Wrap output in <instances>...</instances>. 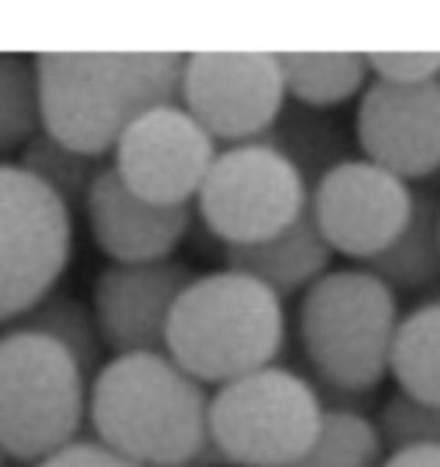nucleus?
<instances>
[{
	"instance_id": "obj_1",
	"label": "nucleus",
	"mask_w": 440,
	"mask_h": 467,
	"mask_svg": "<svg viewBox=\"0 0 440 467\" xmlns=\"http://www.w3.org/2000/svg\"><path fill=\"white\" fill-rule=\"evenodd\" d=\"M186 56L176 52H42V124L89 159L114 155L138 117L179 103Z\"/></svg>"
},
{
	"instance_id": "obj_2",
	"label": "nucleus",
	"mask_w": 440,
	"mask_h": 467,
	"mask_svg": "<svg viewBox=\"0 0 440 467\" xmlns=\"http://www.w3.org/2000/svg\"><path fill=\"white\" fill-rule=\"evenodd\" d=\"M89 426L141 467L204 461L210 395L165 350L114 354L89 381Z\"/></svg>"
},
{
	"instance_id": "obj_3",
	"label": "nucleus",
	"mask_w": 440,
	"mask_h": 467,
	"mask_svg": "<svg viewBox=\"0 0 440 467\" xmlns=\"http://www.w3.org/2000/svg\"><path fill=\"white\" fill-rule=\"evenodd\" d=\"M286 299L262 282L220 268L190 282L165 334V354L204 389L276 365L286 340Z\"/></svg>"
},
{
	"instance_id": "obj_4",
	"label": "nucleus",
	"mask_w": 440,
	"mask_h": 467,
	"mask_svg": "<svg viewBox=\"0 0 440 467\" xmlns=\"http://www.w3.org/2000/svg\"><path fill=\"white\" fill-rule=\"evenodd\" d=\"M299 344L313 375L340 395H368L389 379L399 296L361 268H330L299 296Z\"/></svg>"
},
{
	"instance_id": "obj_5",
	"label": "nucleus",
	"mask_w": 440,
	"mask_h": 467,
	"mask_svg": "<svg viewBox=\"0 0 440 467\" xmlns=\"http://www.w3.org/2000/svg\"><path fill=\"white\" fill-rule=\"evenodd\" d=\"M327 402L299 371L268 365L210 395L204 464L293 467L320 433Z\"/></svg>"
},
{
	"instance_id": "obj_6",
	"label": "nucleus",
	"mask_w": 440,
	"mask_h": 467,
	"mask_svg": "<svg viewBox=\"0 0 440 467\" xmlns=\"http://www.w3.org/2000/svg\"><path fill=\"white\" fill-rule=\"evenodd\" d=\"M89 420V375L42 334H0V443L11 461L38 464L79 440Z\"/></svg>"
},
{
	"instance_id": "obj_7",
	"label": "nucleus",
	"mask_w": 440,
	"mask_h": 467,
	"mask_svg": "<svg viewBox=\"0 0 440 467\" xmlns=\"http://www.w3.org/2000/svg\"><path fill=\"white\" fill-rule=\"evenodd\" d=\"M73 217L17 161H0V327L56 292L73 258Z\"/></svg>"
},
{
	"instance_id": "obj_8",
	"label": "nucleus",
	"mask_w": 440,
	"mask_h": 467,
	"mask_svg": "<svg viewBox=\"0 0 440 467\" xmlns=\"http://www.w3.org/2000/svg\"><path fill=\"white\" fill-rule=\"evenodd\" d=\"M309 210V186L293 161L265 141L220 148L196 213L224 248L255 244L293 227Z\"/></svg>"
},
{
	"instance_id": "obj_9",
	"label": "nucleus",
	"mask_w": 440,
	"mask_h": 467,
	"mask_svg": "<svg viewBox=\"0 0 440 467\" xmlns=\"http://www.w3.org/2000/svg\"><path fill=\"white\" fill-rule=\"evenodd\" d=\"M279 52H196L183 66L179 103L217 145L262 141L286 107Z\"/></svg>"
},
{
	"instance_id": "obj_10",
	"label": "nucleus",
	"mask_w": 440,
	"mask_h": 467,
	"mask_svg": "<svg viewBox=\"0 0 440 467\" xmlns=\"http://www.w3.org/2000/svg\"><path fill=\"white\" fill-rule=\"evenodd\" d=\"M220 145L183 107L165 103L138 117L110 155V169L131 192L159 206H190L204 190Z\"/></svg>"
},
{
	"instance_id": "obj_11",
	"label": "nucleus",
	"mask_w": 440,
	"mask_h": 467,
	"mask_svg": "<svg viewBox=\"0 0 440 467\" xmlns=\"http://www.w3.org/2000/svg\"><path fill=\"white\" fill-rule=\"evenodd\" d=\"M413 200L416 190L406 179L358 155L309 190V217L334 254L368 265L410 223Z\"/></svg>"
},
{
	"instance_id": "obj_12",
	"label": "nucleus",
	"mask_w": 440,
	"mask_h": 467,
	"mask_svg": "<svg viewBox=\"0 0 440 467\" xmlns=\"http://www.w3.org/2000/svg\"><path fill=\"white\" fill-rule=\"evenodd\" d=\"M354 145L385 172L426 182L440 165V79L424 87L372 79L354 110Z\"/></svg>"
},
{
	"instance_id": "obj_13",
	"label": "nucleus",
	"mask_w": 440,
	"mask_h": 467,
	"mask_svg": "<svg viewBox=\"0 0 440 467\" xmlns=\"http://www.w3.org/2000/svg\"><path fill=\"white\" fill-rule=\"evenodd\" d=\"M193 278L196 272L190 265L173 258L155 265H107L89 292L103 348L114 354L165 350L169 320Z\"/></svg>"
},
{
	"instance_id": "obj_14",
	"label": "nucleus",
	"mask_w": 440,
	"mask_h": 467,
	"mask_svg": "<svg viewBox=\"0 0 440 467\" xmlns=\"http://www.w3.org/2000/svg\"><path fill=\"white\" fill-rule=\"evenodd\" d=\"M87 223L93 244L110 265L169 262L190 231V206H159L141 200L107 165L87 196Z\"/></svg>"
},
{
	"instance_id": "obj_15",
	"label": "nucleus",
	"mask_w": 440,
	"mask_h": 467,
	"mask_svg": "<svg viewBox=\"0 0 440 467\" xmlns=\"http://www.w3.org/2000/svg\"><path fill=\"white\" fill-rule=\"evenodd\" d=\"M330 262H334V251L323 241L309 210L293 227L272 234L265 241L224 248V268L262 282L265 289H272L279 299H289L296 292L303 296L313 282H320L330 272Z\"/></svg>"
},
{
	"instance_id": "obj_16",
	"label": "nucleus",
	"mask_w": 440,
	"mask_h": 467,
	"mask_svg": "<svg viewBox=\"0 0 440 467\" xmlns=\"http://www.w3.org/2000/svg\"><path fill=\"white\" fill-rule=\"evenodd\" d=\"M396 292H420L440 285V192L416 190L410 223L379 258L365 265Z\"/></svg>"
},
{
	"instance_id": "obj_17",
	"label": "nucleus",
	"mask_w": 440,
	"mask_h": 467,
	"mask_svg": "<svg viewBox=\"0 0 440 467\" xmlns=\"http://www.w3.org/2000/svg\"><path fill=\"white\" fill-rule=\"evenodd\" d=\"M262 141L293 161L296 169H299V175L307 179L309 190L330 169L358 159L351 151L348 134L330 117V110H309V107H299L293 100H286L279 120L268 128V134H265Z\"/></svg>"
},
{
	"instance_id": "obj_18",
	"label": "nucleus",
	"mask_w": 440,
	"mask_h": 467,
	"mask_svg": "<svg viewBox=\"0 0 440 467\" xmlns=\"http://www.w3.org/2000/svg\"><path fill=\"white\" fill-rule=\"evenodd\" d=\"M286 97L309 110H334L372 83L368 56L358 52H279Z\"/></svg>"
},
{
	"instance_id": "obj_19",
	"label": "nucleus",
	"mask_w": 440,
	"mask_h": 467,
	"mask_svg": "<svg viewBox=\"0 0 440 467\" xmlns=\"http://www.w3.org/2000/svg\"><path fill=\"white\" fill-rule=\"evenodd\" d=\"M389 375L399 392L440 406V292L403 317Z\"/></svg>"
},
{
	"instance_id": "obj_20",
	"label": "nucleus",
	"mask_w": 440,
	"mask_h": 467,
	"mask_svg": "<svg viewBox=\"0 0 440 467\" xmlns=\"http://www.w3.org/2000/svg\"><path fill=\"white\" fill-rule=\"evenodd\" d=\"M7 330H28V334H42L48 340H56L59 348H66L83 365L89 381L103 368V337L100 327H97V317H93V306L79 303L69 292H48L38 306H31Z\"/></svg>"
},
{
	"instance_id": "obj_21",
	"label": "nucleus",
	"mask_w": 440,
	"mask_h": 467,
	"mask_svg": "<svg viewBox=\"0 0 440 467\" xmlns=\"http://www.w3.org/2000/svg\"><path fill=\"white\" fill-rule=\"evenodd\" d=\"M385 457L389 451L372 416L354 406H327L313 447L293 467H382Z\"/></svg>"
},
{
	"instance_id": "obj_22",
	"label": "nucleus",
	"mask_w": 440,
	"mask_h": 467,
	"mask_svg": "<svg viewBox=\"0 0 440 467\" xmlns=\"http://www.w3.org/2000/svg\"><path fill=\"white\" fill-rule=\"evenodd\" d=\"M45 131L35 56L0 52V161L21 155Z\"/></svg>"
},
{
	"instance_id": "obj_23",
	"label": "nucleus",
	"mask_w": 440,
	"mask_h": 467,
	"mask_svg": "<svg viewBox=\"0 0 440 467\" xmlns=\"http://www.w3.org/2000/svg\"><path fill=\"white\" fill-rule=\"evenodd\" d=\"M15 161L28 175H35L42 186L56 192L73 213L87 206V196L93 190V182H97V175L107 169L100 159H89L83 151H73V148H66L62 141H56L52 134L45 131Z\"/></svg>"
},
{
	"instance_id": "obj_24",
	"label": "nucleus",
	"mask_w": 440,
	"mask_h": 467,
	"mask_svg": "<svg viewBox=\"0 0 440 467\" xmlns=\"http://www.w3.org/2000/svg\"><path fill=\"white\" fill-rule=\"evenodd\" d=\"M379 433L385 451H406V447H440V406L396 392L379 409Z\"/></svg>"
},
{
	"instance_id": "obj_25",
	"label": "nucleus",
	"mask_w": 440,
	"mask_h": 467,
	"mask_svg": "<svg viewBox=\"0 0 440 467\" xmlns=\"http://www.w3.org/2000/svg\"><path fill=\"white\" fill-rule=\"evenodd\" d=\"M372 79L393 87H424L440 79V52H372Z\"/></svg>"
},
{
	"instance_id": "obj_26",
	"label": "nucleus",
	"mask_w": 440,
	"mask_h": 467,
	"mask_svg": "<svg viewBox=\"0 0 440 467\" xmlns=\"http://www.w3.org/2000/svg\"><path fill=\"white\" fill-rule=\"evenodd\" d=\"M31 467H141L128 461V457H120L118 451H110V447H103L100 440H76L69 447H62L56 451L52 457H45L38 464Z\"/></svg>"
},
{
	"instance_id": "obj_27",
	"label": "nucleus",
	"mask_w": 440,
	"mask_h": 467,
	"mask_svg": "<svg viewBox=\"0 0 440 467\" xmlns=\"http://www.w3.org/2000/svg\"><path fill=\"white\" fill-rule=\"evenodd\" d=\"M382 467H440V447H406L393 451Z\"/></svg>"
},
{
	"instance_id": "obj_28",
	"label": "nucleus",
	"mask_w": 440,
	"mask_h": 467,
	"mask_svg": "<svg viewBox=\"0 0 440 467\" xmlns=\"http://www.w3.org/2000/svg\"><path fill=\"white\" fill-rule=\"evenodd\" d=\"M426 182H430V186H426V190H434V192H440V165H437V172L430 175V179H426Z\"/></svg>"
},
{
	"instance_id": "obj_29",
	"label": "nucleus",
	"mask_w": 440,
	"mask_h": 467,
	"mask_svg": "<svg viewBox=\"0 0 440 467\" xmlns=\"http://www.w3.org/2000/svg\"><path fill=\"white\" fill-rule=\"evenodd\" d=\"M7 464H11V453H7V447L0 443V467H7Z\"/></svg>"
},
{
	"instance_id": "obj_30",
	"label": "nucleus",
	"mask_w": 440,
	"mask_h": 467,
	"mask_svg": "<svg viewBox=\"0 0 440 467\" xmlns=\"http://www.w3.org/2000/svg\"><path fill=\"white\" fill-rule=\"evenodd\" d=\"M169 467H210V464H204V461H186V464H169Z\"/></svg>"
}]
</instances>
